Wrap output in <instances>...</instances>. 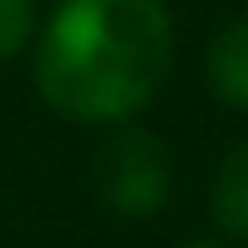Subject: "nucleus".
<instances>
[{"label":"nucleus","mask_w":248,"mask_h":248,"mask_svg":"<svg viewBox=\"0 0 248 248\" xmlns=\"http://www.w3.org/2000/svg\"><path fill=\"white\" fill-rule=\"evenodd\" d=\"M97 194L119 216H151L168 200V146L151 130H119L92 162Z\"/></svg>","instance_id":"2"},{"label":"nucleus","mask_w":248,"mask_h":248,"mask_svg":"<svg viewBox=\"0 0 248 248\" xmlns=\"http://www.w3.org/2000/svg\"><path fill=\"white\" fill-rule=\"evenodd\" d=\"M205 76H211V92L221 103L248 113V16H237L232 27L216 32L211 54H205Z\"/></svg>","instance_id":"3"},{"label":"nucleus","mask_w":248,"mask_h":248,"mask_svg":"<svg viewBox=\"0 0 248 248\" xmlns=\"http://www.w3.org/2000/svg\"><path fill=\"white\" fill-rule=\"evenodd\" d=\"M211 211L227 232H237L248 243V140L221 162V173H216V194H211Z\"/></svg>","instance_id":"4"},{"label":"nucleus","mask_w":248,"mask_h":248,"mask_svg":"<svg viewBox=\"0 0 248 248\" xmlns=\"http://www.w3.org/2000/svg\"><path fill=\"white\" fill-rule=\"evenodd\" d=\"M32 32V0H0V60L16 54Z\"/></svg>","instance_id":"5"},{"label":"nucleus","mask_w":248,"mask_h":248,"mask_svg":"<svg viewBox=\"0 0 248 248\" xmlns=\"http://www.w3.org/2000/svg\"><path fill=\"white\" fill-rule=\"evenodd\" d=\"M173 65L162 0H65L38 38V97L76 124L130 119L156 97Z\"/></svg>","instance_id":"1"},{"label":"nucleus","mask_w":248,"mask_h":248,"mask_svg":"<svg viewBox=\"0 0 248 248\" xmlns=\"http://www.w3.org/2000/svg\"><path fill=\"white\" fill-rule=\"evenodd\" d=\"M189 248H216V243H189Z\"/></svg>","instance_id":"6"}]
</instances>
